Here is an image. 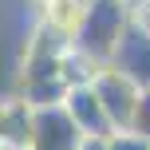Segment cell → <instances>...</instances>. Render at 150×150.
Returning <instances> with one entry per match:
<instances>
[{
  "mask_svg": "<svg viewBox=\"0 0 150 150\" xmlns=\"http://www.w3.org/2000/svg\"><path fill=\"white\" fill-rule=\"evenodd\" d=\"M130 16H134V4H127V0H91L75 36H71L75 52H83L95 67H107L127 24H130Z\"/></svg>",
  "mask_w": 150,
  "mask_h": 150,
  "instance_id": "6da1fadb",
  "label": "cell"
},
{
  "mask_svg": "<svg viewBox=\"0 0 150 150\" xmlns=\"http://www.w3.org/2000/svg\"><path fill=\"white\" fill-rule=\"evenodd\" d=\"M91 83H95L99 99H103L107 115H111L115 130H127L134 127V115H138V99H142V87H138L130 75H122L119 67H99L95 75H91Z\"/></svg>",
  "mask_w": 150,
  "mask_h": 150,
  "instance_id": "7a4b0ae2",
  "label": "cell"
},
{
  "mask_svg": "<svg viewBox=\"0 0 150 150\" xmlns=\"http://www.w3.org/2000/svg\"><path fill=\"white\" fill-rule=\"evenodd\" d=\"M83 130L71 119L67 107H32V138L28 150H79L83 146Z\"/></svg>",
  "mask_w": 150,
  "mask_h": 150,
  "instance_id": "3957f363",
  "label": "cell"
},
{
  "mask_svg": "<svg viewBox=\"0 0 150 150\" xmlns=\"http://www.w3.org/2000/svg\"><path fill=\"white\" fill-rule=\"evenodd\" d=\"M111 67H119L122 75H130L138 87H150V32L134 20V16H130L127 32H122L119 47H115V55H111Z\"/></svg>",
  "mask_w": 150,
  "mask_h": 150,
  "instance_id": "277c9868",
  "label": "cell"
},
{
  "mask_svg": "<svg viewBox=\"0 0 150 150\" xmlns=\"http://www.w3.org/2000/svg\"><path fill=\"white\" fill-rule=\"evenodd\" d=\"M63 107L71 111V119L79 122V130L83 134H99V138H107L115 130V122H111V115H107V107H103V99H99V91H95V83H75V87L67 91V99H63Z\"/></svg>",
  "mask_w": 150,
  "mask_h": 150,
  "instance_id": "5b68a950",
  "label": "cell"
},
{
  "mask_svg": "<svg viewBox=\"0 0 150 150\" xmlns=\"http://www.w3.org/2000/svg\"><path fill=\"white\" fill-rule=\"evenodd\" d=\"M28 138H32V103L24 95L0 99V146L28 150Z\"/></svg>",
  "mask_w": 150,
  "mask_h": 150,
  "instance_id": "8992f818",
  "label": "cell"
},
{
  "mask_svg": "<svg viewBox=\"0 0 150 150\" xmlns=\"http://www.w3.org/2000/svg\"><path fill=\"white\" fill-rule=\"evenodd\" d=\"M107 150H150V138L142 130H134V127L111 130V134H107Z\"/></svg>",
  "mask_w": 150,
  "mask_h": 150,
  "instance_id": "52a82bcc",
  "label": "cell"
},
{
  "mask_svg": "<svg viewBox=\"0 0 150 150\" xmlns=\"http://www.w3.org/2000/svg\"><path fill=\"white\" fill-rule=\"evenodd\" d=\"M134 130H142L150 138V87H142V99H138V115H134Z\"/></svg>",
  "mask_w": 150,
  "mask_h": 150,
  "instance_id": "ba28073f",
  "label": "cell"
},
{
  "mask_svg": "<svg viewBox=\"0 0 150 150\" xmlns=\"http://www.w3.org/2000/svg\"><path fill=\"white\" fill-rule=\"evenodd\" d=\"M134 20L150 32V0H138V4H134Z\"/></svg>",
  "mask_w": 150,
  "mask_h": 150,
  "instance_id": "9c48e42d",
  "label": "cell"
},
{
  "mask_svg": "<svg viewBox=\"0 0 150 150\" xmlns=\"http://www.w3.org/2000/svg\"><path fill=\"white\" fill-rule=\"evenodd\" d=\"M79 150H107V138H99V134H87Z\"/></svg>",
  "mask_w": 150,
  "mask_h": 150,
  "instance_id": "30bf717a",
  "label": "cell"
},
{
  "mask_svg": "<svg viewBox=\"0 0 150 150\" xmlns=\"http://www.w3.org/2000/svg\"><path fill=\"white\" fill-rule=\"evenodd\" d=\"M127 4H138V0H127Z\"/></svg>",
  "mask_w": 150,
  "mask_h": 150,
  "instance_id": "8fae6325",
  "label": "cell"
},
{
  "mask_svg": "<svg viewBox=\"0 0 150 150\" xmlns=\"http://www.w3.org/2000/svg\"><path fill=\"white\" fill-rule=\"evenodd\" d=\"M40 4H44V0H40Z\"/></svg>",
  "mask_w": 150,
  "mask_h": 150,
  "instance_id": "7c38bea8",
  "label": "cell"
}]
</instances>
